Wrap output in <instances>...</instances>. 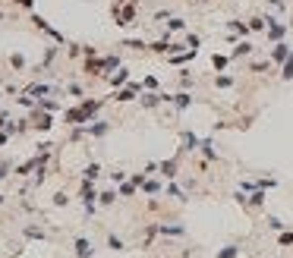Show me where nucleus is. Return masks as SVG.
<instances>
[{"instance_id":"4","label":"nucleus","mask_w":293,"mask_h":258,"mask_svg":"<svg viewBox=\"0 0 293 258\" xmlns=\"http://www.w3.org/2000/svg\"><path fill=\"white\" fill-rule=\"evenodd\" d=\"M227 29L234 32V35H240V38H246L249 32H252V29H249V22H243V19H230V22H227Z\"/></svg>"},{"instance_id":"12","label":"nucleus","mask_w":293,"mask_h":258,"mask_svg":"<svg viewBox=\"0 0 293 258\" xmlns=\"http://www.w3.org/2000/svg\"><path fill=\"white\" fill-rule=\"evenodd\" d=\"M287 25H290V29H293V16H290V22H287Z\"/></svg>"},{"instance_id":"7","label":"nucleus","mask_w":293,"mask_h":258,"mask_svg":"<svg viewBox=\"0 0 293 258\" xmlns=\"http://www.w3.org/2000/svg\"><path fill=\"white\" fill-rule=\"evenodd\" d=\"M170 101H174L177 107H189V104H193V94H186V91H183V94H174Z\"/></svg>"},{"instance_id":"6","label":"nucleus","mask_w":293,"mask_h":258,"mask_svg":"<svg viewBox=\"0 0 293 258\" xmlns=\"http://www.w3.org/2000/svg\"><path fill=\"white\" fill-rule=\"evenodd\" d=\"M281 66H284V73H281V79H284V82H290V79H293V54H290L287 60H284V63H281Z\"/></svg>"},{"instance_id":"1","label":"nucleus","mask_w":293,"mask_h":258,"mask_svg":"<svg viewBox=\"0 0 293 258\" xmlns=\"http://www.w3.org/2000/svg\"><path fill=\"white\" fill-rule=\"evenodd\" d=\"M287 32H290V25H287V22H278V19H274V16L268 13V29H265V35H268L271 44L284 41V38H287Z\"/></svg>"},{"instance_id":"8","label":"nucleus","mask_w":293,"mask_h":258,"mask_svg":"<svg viewBox=\"0 0 293 258\" xmlns=\"http://www.w3.org/2000/svg\"><path fill=\"white\" fill-rule=\"evenodd\" d=\"M211 63H214V70H224V66L230 63V57H224V54H214V57H211Z\"/></svg>"},{"instance_id":"10","label":"nucleus","mask_w":293,"mask_h":258,"mask_svg":"<svg viewBox=\"0 0 293 258\" xmlns=\"http://www.w3.org/2000/svg\"><path fill=\"white\" fill-rule=\"evenodd\" d=\"M214 82H218V88H230V85H234V76H218Z\"/></svg>"},{"instance_id":"5","label":"nucleus","mask_w":293,"mask_h":258,"mask_svg":"<svg viewBox=\"0 0 293 258\" xmlns=\"http://www.w3.org/2000/svg\"><path fill=\"white\" fill-rule=\"evenodd\" d=\"M249 29H252V32H265V29H268V16H249Z\"/></svg>"},{"instance_id":"9","label":"nucleus","mask_w":293,"mask_h":258,"mask_svg":"<svg viewBox=\"0 0 293 258\" xmlns=\"http://www.w3.org/2000/svg\"><path fill=\"white\" fill-rule=\"evenodd\" d=\"M167 29H170V32H183V29H186V22L174 16V19H167Z\"/></svg>"},{"instance_id":"3","label":"nucleus","mask_w":293,"mask_h":258,"mask_svg":"<svg viewBox=\"0 0 293 258\" xmlns=\"http://www.w3.org/2000/svg\"><path fill=\"white\" fill-rule=\"evenodd\" d=\"M252 50H255V44H252V41H237V47L234 50H230V60H240V57H249V54H252Z\"/></svg>"},{"instance_id":"2","label":"nucleus","mask_w":293,"mask_h":258,"mask_svg":"<svg viewBox=\"0 0 293 258\" xmlns=\"http://www.w3.org/2000/svg\"><path fill=\"white\" fill-rule=\"evenodd\" d=\"M290 54H293V50H290V44H287V41H278V44L271 47V63L278 66V63H284V60H287Z\"/></svg>"},{"instance_id":"11","label":"nucleus","mask_w":293,"mask_h":258,"mask_svg":"<svg viewBox=\"0 0 293 258\" xmlns=\"http://www.w3.org/2000/svg\"><path fill=\"white\" fill-rule=\"evenodd\" d=\"M268 3H271L274 13H284V10H287V3H284V0H268Z\"/></svg>"}]
</instances>
